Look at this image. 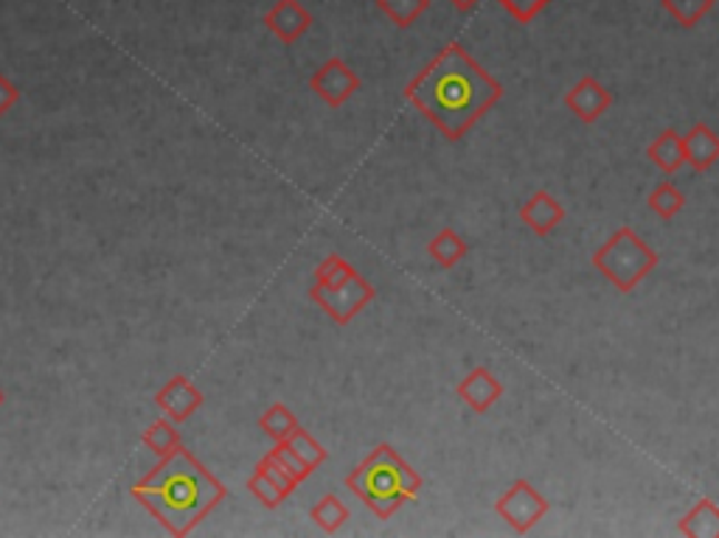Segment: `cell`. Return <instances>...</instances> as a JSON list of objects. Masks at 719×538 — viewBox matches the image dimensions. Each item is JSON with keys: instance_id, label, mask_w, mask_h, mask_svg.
Returning a JSON list of instances; mask_svg holds the SVG:
<instances>
[{"instance_id": "obj_1", "label": "cell", "mask_w": 719, "mask_h": 538, "mask_svg": "<svg viewBox=\"0 0 719 538\" xmlns=\"http://www.w3.org/2000/svg\"><path fill=\"white\" fill-rule=\"evenodd\" d=\"M405 99L447 141H461L503 99V84L492 79L459 42H450L425 71L411 79Z\"/></svg>"}, {"instance_id": "obj_2", "label": "cell", "mask_w": 719, "mask_h": 538, "mask_svg": "<svg viewBox=\"0 0 719 538\" xmlns=\"http://www.w3.org/2000/svg\"><path fill=\"white\" fill-rule=\"evenodd\" d=\"M132 497L171 536H186L228 497V491L191 451L180 446L169 457H160L158 466L132 486Z\"/></svg>"}, {"instance_id": "obj_3", "label": "cell", "mask_w": 719, "mask_h": 538, "mask_svg": "<svg viewBox=\"0 0 719 538\" xmlns=\"http://www.w3.org/2000/svg\"><path fill=\"white\" fill-rule=\"evenodd\" d=\"M346 486L372 508L380 519H388L422 491V477L388 444H380L366 460L346 477Z\"/></svg>"}, {"instance_id": "obj_4", "label": "cell", "mask_w": 719, "mask_h": 538, "mask_svg": "<svg viewBox=\"0 0 719 538\" xmlns=\"http://www.w3.org/2000/svg\"><path fill=\"white\" fill-rule=\"evenodd\" d=\"M658 263L661 256L632 228H619L593 252V267L624 295L632 292Z\"/></svg>"}, {"instance_id": "obj_5", "label": "cell", "mask_w": 719, "mask_h": 538, "mask_svg": "<svg viewBox=\"0 0 719 538\" xmlns=\"http://www.w3.org/2000/svg\"><path fill=\"white\" fill-rule=\"evenodd\" d=\"M549 499L536 491L525 477H518V480L495 499V514L501 516L514 532H520V536L534 530V527L549 516Z\"/></svg>"}, {"instance_id": "obj_6", "label": "cell", "mask_w": 719, "mask_h": 538, "mask_svg": "<svg viewBox=\"0 0 719 538\" xmlns=\"http://www.w3.org/2000/svg\"><path fill=\"white\" fill-rule=\"evenodd\" d=\"M309 298H313L337 326H343V322L352 320L360 309H366V306L372 303L374 287L366 278L360 276V272H354V276L335 283V287H318V283H313V287H309Z\"/></svg>"}, {"instance_id": "obj_7", "label": "cell", "mask_w": 719, "mask_h": 538, "mask_svg": "<svg viewBox=\"0 0 719 538\" xmlns=\"http://www.w3.org/2000/svg\"><path fill=\"white\" fill-rule=\"evenodd\" d=\"M309 88H313V93H318V99L326 101L329 107H341L360 90V77L341 57H332L313 73Z\"/></svg>"}, {"instance_id": "obj_8", "label": "cell", "mask_w": 719, "mask_h": 538, "mask_svg": "<svg viewBox=\"0 0 719 538\" xmlns=\"http://www.w3.org/2000/svg\"><path fill=\"white\" fill-rule=\"evenodd\" d=\"M565 107L579 118L582 123H595L613 104V93L604 88L595 77H582L571 90L565 93Z\"/></svg>"}, {"instance_id": "obj_9", "label": "cell", "mask_w": 719, "mask_h": 538, "mask_svg": "<svg viewBox=\"0 0 719 538\" xmlns=\"http://www.w3.org/2000/svg\"><path fill=\"white\" fill-rule=\"evenodd\" d=\"M203 401H206L203 392L197 390L189 376L184 373L171 376V379L155 392V404H158L160 410L166 412V418H171V421H186V418H191L200 410Z\"/></svg>"}, {"instance_id": "obj_10", "label": "cell", "mask_w": 719, "mask_h": 538, "mask_svg": "<svg viewBox=\"0 0 719 538\" xmlns=\"http://www.w3.org/2000/svg\"><path fill=\"white\" fill-rule=\"evenodd\" d=\"M455 392H459V398L472 412L484 416V412H490L492 407H495V401H501L503 385L495 379V373H492L486 365H477V368H472L470 373L461 379Z\"/></svg>"}, {"instance_id": "obj_11", "label": "cell", "mask_w": 719, "mask_h": 538, "mask_svg": "<svg viewBox=\"0 0 719 538\" xmlns=\"http://www.w3.org/2000/svg\"><path fill=\"white\" fill-rule=\"evenodd\" d=\"M265 26L284 42L293 46L295 40H302L313 26V14L298 3V0H276L270 12H265Z\"/></svg>"}, {"instance_id": "obj_12", "label": "cell", "mask_w": 719, "mask_h": 538, "mask_svg": "<svg viewBox=\"0 0 719 538\" xmlns=\"http://www.w3.org/2000/svg\"><path fill=\"white\" fill-rule=\"evenodd\" d=\"M520 219L531 228V233L536 236H549L551 230L560 228L562 219H565V208L551 197L549 191H534L523 206H520Z\"/></svg>"}, {"instance_id": "obj_13", "label": "cell", "mask_w": 719, "mask_h": 538, "mask_svg": "<svg viewBox=\"0 0 719 538\" xmlns=\"http://www.w3.org/2000/svg\"><path fill=\"white\" fill-rule=\"evenodd\" d=\"M686 166L691 171H708L719 160V134L708 123H695L683 134Z\"/></svg>"}, {"instance_id": "obj_14", "label": "cell", "mask_w": 719, "mask_h": 538, "mask_svg": "<svg viewBox=\"0 0 719 538\" xmlns=\"http://www.w3.org/2000/svg\"><path fill=\"white\" fill-rule=\"evenodd\" d=\"M647 158L652 160L663 175H674L686 166V147H683V134L678 129H663L658 138L647 147Z\"/></svg>"}, {"instance_id": "obj_15", "label": "cell", "mask_w": 719, "mask_h": 538, "mask_svg": "<svg viewBox=\"0 0 719 538\" xmlns=\"http://www.w3.org/2000/svg\"><path fill=\"white\" fill-rule=\"evenodd\" d=\"M678 530L686 538H719V505L711 497H702L678 521Z\"/></svg>"}, {"instance_id": "obj_16", "label": "cell", "mask_w": 719, "mask_h": 538, "mask_svg": "<svg viewBox=\"0 0 719 538\" xmlns=\"http://www.w3.org/2000/svg\"><path fill=\"white\" fill-rule=\"evenodd\" d=\"M427 252L442 269H453L466 256V241L453 228H444L439 230V236H433Z\"/></svg>"}, {"instance_id": "obj_17", "label": "cell", "mask_w": 719, "mask_h": 538, "mask_svg": "<svg viewBox=\"0 0 719 538\" xmlns=\"http://www.w3.org/2000/svg\"><path fill=\"white\" fill-rule=\"evenodd\" d=\"M647 202L649 208L663 219V222H672V219L686 208L683 191H680L678 186H672V182H658V186L652 188V193H649Z\"/></svg>"}, {"instance_id": "obj_18", "label": "cell", "mask_w": 719, "mask_h": 538, "mask_svg": "<svg viewBox=\"0 0 719 538\" xmlns=\"http://www.w3.org/2000/svg\"><path fill=\"white\" fill-rule=\"evenodd\" d=\"M669 18L683 29H695L706 14L713 12V0H661Z\"/></svg>"}, {"instance_id": "obj_19", "label": "cell", "mask_w": 719, "mask_h": 538, "mask_svg": "<svg viewBox=\"0 0 719 538\" xmlns=\"http://www.w3.org/2000/svg\"><path fill=\"white\" fill-rule=\"evenodd\" d=\"M377 7L391 23L407 29L431 9V0H377Z\"/></svg>"}, {"instance_id": "obj_20", "label": "cell", "mask_w": 719, "mask_h": 538, "mask_svg": "<svg viewBox=\"0 0 719 538\" xmlns=\"http://www.w3.org/2000/svg\"><path fill=\"white\" fill-rule=\"evenodd\" d=\"M309 519H313L321 530L337 532L348 521V508L335 497V494H326L324 499H318V502L313 505Z\"/></svg>"}, {"instance_id": "obj_21", "label": "cell", "mask_w": 719, "mask_h": 538, "mask_svg": "<svg viewBox=\"0 0 719 538\" xmlns=\"http://www.w3.org/2000/svg\"><path fill=\"white\" fill-rule=\"evenodd\" d=\"M144 446L149 451H155L158 457H169L171 451L180 449V432L175 429V421L171 418H160L152 427L144 432Z\"/></svg>"}, {"instance_id": "obj_22", "label": "cell", "mask_w": 719, "mask_h": 538, "mask_svg": "<svg viewBox=\"0 0 719 538\" xmlns=\"http://www.w3.org/2000/svg\"><path fill=\"white\" fill-rule=\"evenodd\" d=\"M259 427L265 429L273 440H287L295 429L302 427V424H298V418L289 412V407H284V404H273V407H267L265 410V416L259 418Z\"/></svg>"}, {"instance_id": "obj_23", "label": "cell", "mask_w": 719, "mask_h": 538, "mask_svg": "<svg viewBox=\"0 0 719 538\" xmlns=\"http://www.w3.org/2000/svg\"><path fill=\"white\" fill-rule=\"evenodd\" d=\"M287 440H289V446H293V449L298 451V455H302V460L307 462L309 468H313V471L321 466V462L326 460V457H329V451H326L324 446H321L318 440H315L313 435H309L307 429H302V427L295 429V432L289 435Z\"/></svg>"}, {"instance_id": "obj_24", "label": "cell", "mask_w": 719, "mask_h": 538, "mask_svg": "<svg viewBox=\"0 0 719 538\" xmlns=\"http://www.w3.org/2000/svg\"><path fill=\"white\" fill-rule=\"evenodd\" d=\"M354 272H357V269H354L348 261H343V256L329 252L326 261H321V267L315 269V283H318V287H335V283L346 281V278L354 276Z\"/></svg>"}, {"instance_id": "obj_25", "label": "cell", "mask_w": 719, "mask_h": 538, "mask_svg": "<svg viewBox=\"0 0 719 538\" xmlns=\"http://www.w3.org/2000/svg\"><path fill=\"white\" fill-rule=\"evenodd\" d=\"M267 455H270L273 460L282 462V466L287 468L289 475H293L298 482H304L309 475H313V468H309L307 462L302 460V455H298V451H295L293 446H289V440H276V446H273V449L267 451Z\"/></svg>"}, {"instance_id": "obj_26", "label": "cell", "mask_w": 719, "mask_h": 538, "mask_svg": "<svg viewBox=\"0 0 719 538\" xmlns=\"http://www.w3.org/2000/svg\"><path fill=\"white\" fill-rule=\"evenodd\" d=\"M248 491L254 494V497L259 499V502L265 505V508H278V505H282L284 499H287V494H284L282 488H278L276 482H273L270 477L265 475V471H262V468H256L254 477L248 480Z\"/></svg>"}, {"instance_id": "obj_27", "label": "cell", "mask_w": 719, "mask_h": 538, "mask_svg": "<svg viewBox=\"0 0 719 538\" xmlns=\"http://www.w3.org/2000/svg\"><path fill=\"white\" fill-rule=\"evenodd\" d=\"M256 468H262V471H265V475H267V477H270V480H273V482H276V486H278V488H282V491H284V494H287V497H289V494H293V491H295V488H298V480H295V477H293V475H289V471H287V468H284V466H282V462H278V460H273V457H270V455H265V457H262V460H259V466H256Z\"/></svg>"}, {"instance_id": "obj_28", "label": "cell", "mask_w": 719, "mask_h": 538, "mask_svg": "<svg viewBox=\"0 0 719 538\" xmlns=\"http://www.w3.org/2000/svg\"><path fill=\"white\" fill-rule=\"evenodd\" d=\"M501 7L506 9L518 23H531L536 14L549 7V0H501Z\"/></svg>"}, {"instance_id": "obj_29", "label": "cell", "mask_w": 719, "mask_h": 538, "mask_svg": "<svg viewBox=\"0 0 719 538\" xmlns=\"http://www.w3.org/2000/svg\"><path fill=\"white\" fill-rule=\"evenodd\" d=\"M20 101V90L18 84L12 82V79H7L3 73H0V118L7 116L9 110H12L14 104Z\"/></svg>"}, {"instance_id": "obj_30", "label": "cell", "mask_w": 719, "mask_h": 538, "mask_svg": "<svg viewBox=\"0 0 719 538\" xmlns=\"http://www.w3.org/2000/svg\"><path fill=\"white\" fill-rule=\"evenodd\" d=\"M450 3H453L455 9H459V12H472V9L477 7V3H481V0H450Z\"/></svg>"}, {"instance_id": "obj_31", "label": "cell", "mask_w": 719, "mask_h": 538, "mask_svg": "<svg viewBox=\"0 0 719 538\" xmlns=\"http://www.w3.org/2000/svg\"><path fill=\"white\" fill-rule=\"evenodd\" d=\"M0 407H3V390H0Z\"/></svg>"}]
</instances>
